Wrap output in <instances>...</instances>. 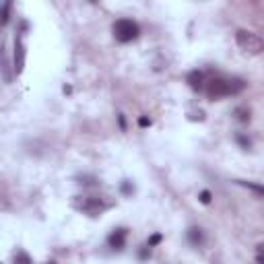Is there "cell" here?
I'll use <instances>...</instances> for the list:
<instances>
[{"mask_svg": "<svg viewBox=\"0 0 264 264\" xmlns=\"http://www.w3.org/2000/svg\"><path fill=\"white\" fill-rule=\"evenodd\" d=\"M236 42H238V46H240L246 54H260V52L264 50V42L260 40L256 33L246 31V29H238Z\"/></svg>", "mask_w": 264, "mask_h": 264, "instance_id": "obj_3", "label": "cell"}, {"mask_svg": "<svg viewBox=\"0 0 264 264\" xmlns=\"http://www.w3.org/2000/svg\"><path fill=\"white\" fill-rule=\"evenodd\" d=\"M139 126L146 128V126H151V120H149V118H144V116H143V118H139Z\"/></svg>", "mask_w": 264, "mask_h": 264, "instance_id": "obj_19", "label": "cell"}, {"mask_svg": "<svg viewBox=\"0 0 264 264\" xmlns=\"http://www.w3.org/2000/svg\"><path fill=\"white\" fill-rule=\"evenodd\" d=\"M236 141H238V144L241 146V149H246V151H248V149H252V141L248 139V136L238 134V136H236Z\"/></svg>", "mask_w": 264, "mask_h": 264, "instance_id": "obj_12", "label": "cell"}, {"mask_svg": "<svg viewBox=\"0 0 264 264\" xmlns=\"http://www.w3.org/2000/svg\"><path fill=\"white\" fill-rule=\"evenodd\" d=\"M81 211H83L85 215H89V217H97V215H101V213L105 211V204H103L101 198L91 196V198H87V200L81 204Z\"/></svg>", "mask_w": 264, "mask_h": 264, "instance_id": "obj_5", "label": "cell"}, {"mask_svg": "<svg viewBox=\"0 0 264 264\" xmlns=\"http://www.w3.org/2000/svg\"><path fill=\"white\" fill-rule=\"evenodd\" d=\"M120 190H122V194H124V196H130V194L134 192V184H132V182H128V180H126V182H122Z\"/></svg>", "mask_w": 264, "mask_h": 264, "instance_id": "obj_13", "label": "cell"}, {"mask_svg": "<svg viewBox=\"0 0 264 264\" xmlns=\"http://www.w3.org/2000/svg\"><path fill=\"white\" fill-rule=\"evenodd\" d=\"M15 264H33V260H31V256H29L25 250H19L15 254Z\"/></svg>", "mask_w": 264, "mask_h": 264, "instance_id": "obj_11", "label": "cell"}, {"mask_svg": "<svg viewBox=\"0 0 264 264\" xmlns=\"http://www.w3.org/2000/svg\"><path fill=\"white\" fill-rule=\"evenodd\" d=\"M8 13H11V4L4 2V6H2V25L8 23Z\"/></svg>", "mask_w": 264, "mask_h": 264, "instance_id": "obj_17", "label": "cell"}, {"mask_svg": "<svg viewBox=\"0 0 264 264\" xmlns=\"http://www.w3.org/2000/svg\"><path fill=\"white\" fill-rule=\"evenodd\" d=\"M238 184H240V186H243V188L252 190V192L260 194V196H264V186H262V184H256V182H243V180H240Z\"/></svg>", "mask_w": 264, "mask_h": 264, "instance_id": "obj_10", "label": "cell"}, {"mask_svg": "<svg viewBox=\"0 0 264 264\" xmlns=\"http://www.w3.org/2000/svg\"><path fill=\"white\" fill-rule=\"evenodd\" d=\"M256 250H258V256H264V241H262V243H258Z\"/></svg>", "mask_w": 264, "mask_h": 264, "instance_id": "obj_20", "label": "cell"}, {"mask_svg": "<svg viewBox=\"0 0 264 264\" xmlns=\"http://www.w3.org/2000/svg\"><path fill=\"white\" fill-rule=\"evenodd\" d=\"M198 198H200V202H202V204H209V202L213 200V194H211L209 190H202V192H200V196H198Z\"/></svg>", "mask_w": 264, "mask_h": 264, "instance_id": "obj_15", "label": "cell"}, {"mask_svg": "<svg viewBox=\"0 0 264 264\" xmlns=\"http://www.w3.org/2000/svg\"><path fill=\"white\" fill-rule=\"evenodd\" d=\"M256 260H258V264H264V256H258Z\"/></svg>", "mask_w": 264, "mask_h": 264, "instance_id": "obj_22", "label": "cell"}, {"mask_svg": "<svg viewBox=\"0 0 264 264\" xmlns=\"http://www.w3.org/2000/svg\"><path fill=\"white\" fill-rule=\"evenodd\" d=\"M186 238H188V241L192 243L194 248H200L204 243V233H202L200 227H190L188 233H186Z\"/></svg>", "mask_w": 264, "mask_h": 264, "instance_id": "obj_8", "label": "cell"}, {"mask_svg": "<svg viewBox=\"0 0 264 264\" xmlns=\"http://www.w3.org/2000/svg\"><path fill=\"white\" fill-rule=\"evenodd\" d=\"M81 184H83V186H97V184H99V180L93 178V175H83Z\"/></svg>", "mask_w": 264, "mask_h": 264, "instance_id": "obj_14", "label": "cell"}, {"mask_svg": "<svg viewBox=\"0 0 264 264\" xmlns=\"http://www.w3.org/2000/svg\"><path fill=\"white\" fill-rule=\"evenodd\" d=\"M139 256H141L143 260H144V258H149V256H151V248H149V246H144V248L139 252Z\"/></svg>", "mask_w": 264, "mask_h": 264, "instance_id": "obj_18", "label": "cell"}, {"mask_svg": "<svg viewBox=\"0 0 264 264\" xmlns=\"http://www.w3.org/2000/svg\"><path fill=\"white\" fill-rule=\"evenodd\" d=\"M112 31H114V37L120 44H128V42H134L136 37L141 35V27L136 21H132V19H118V21L114 23Z\"/></svg>", "mask_w": 264, "mask_h": 264, "instance_id": "obj_2", "label": "cell"}, {"mask_svg": "<svg viewBox=\"0 0 264 264\" xmlns=\"http://www.w3.org/2000/svg\"><path fill=\"white\" fill-rule=\"evenodd\" d=\"M118 122H120V128L124 130V128H126V122H124V116H122V114L118 116Z\"/></svg>", "mask_w": 264, "mask_h": 264, "instance_id": "obj_21", "label": "cell"}, {"mask_svg": "<svg viewBox=\"0 0 264 264\" xmlns=\"http://www.w3.org/2000/svg\"><path fill=\"white\" fill-rule=\"evenodd\" d=\"M243 87H246V83L241 79H223V76H215V79H211L207 85V95H209V99L217 101L221 97L238 95L240 91H243Z\"/></svg>", "mask_w": 264, "mask_h": 264, "instance_id": "obj_1", "label": "cell"}, {"mask_svg": "<svg viewBox=\"0 0 264 264\" xmlns=\"http://www.w3.org/2000/svg\"><path fill=\"white\" fill-rule=\"evenodd\" d=\"M23 64H25V48L21 40H17L15 42V72L17 74L23 71Z\"/></svg>", "mask_w": 264, "mask_h": 264, "instance_id": "obj_6", "label": "cell"}, {"mask_svg": "<svg viewBox=\"0 0 264 264\" xmlns=\"http://www.w3.org/2000/svg\"><path fill=\"white\" fill-rule=\"evenodd\" d=\"M161 240H163V238L159 236V233H155V236H151V238H149V241H146V246L153 248V246H157V243H159Z\"/></svg>", "mask_w": 264, "mask_h": 264, "instance_id": "obj_16", "label": "cell"}, {"mask_svg": "<svg viewBox=\"0 0 264 264\" xmlns=\"http://www.w3.org/2000/svg\"><path fill=\"white\" fill-rule=\"evenodd\" d=\"M126 238H128V229L126 227H118V229H114L110 233V238H107V243H110V248L112 250H124L126 246Z\"/></svg>", "mask_w": 264, "mask_h": 264, "instance_id": "obj_4", "label": "cell"}, {"mask_svg": "<svg viewBox=\"0 0 264 264\" xmlns=\"http://www.w3.org/2000/svg\"><path fill=\"white\" fill-rule=\"evenodd\" d=\"M46 264H56V262H46Z\"/></svg>", "mask_w": 264, "mask_h": 264, "instance_id": "obj_23", "label": "cell"}, {"mask_svg": "<svg viewBox=\"0 0 264 264\" xmlns=\"http://www.w3.org/2000/svg\"><path fill=\"white\" fill-rule=\"evenodd\" d=\"M186 83L190 85V89L200 91L204 87V74L200 71H192V72H188V76H186Z\"/></svg>", "mask_w": 264, "mask_h": 264, "instance_id": "obj_7", "label": "cell"}, {"mask_svg": "<svg viewBox=\"0 0 264 264\" xmlns=\"http://www.w3.org/2000/svg\"><path fill=\"white\" fill-rule=\"evenodd\" d=\"M233 114H236V118H238L241 124H248V122H250V110H248L246 105L236 107V112H233Z\"/></svg>", "mask_w": 264, "mask_h": 264, "instance_id": "obj_9", "label": "cell"}]
</instances>
